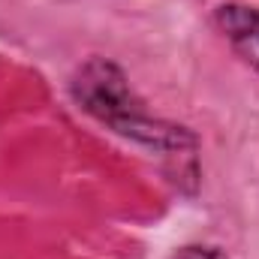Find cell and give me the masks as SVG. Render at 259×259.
<instances>
[{"label": "cell", "mask_w": 259, "mask_h": 259, "mask_svg": "<svg viewBox=\"0 0 259 259\" xmlns=\"http://www.w3.org/2000/svg\"><path fill=\"white\" fill-rule=\"evenodd\" d=\"M217 30L229 39L235 55L259 72V9L247 3H223L214 9Z\"/></svg>", "instance_id": "7a4b0ae2"}, {"label": "cell", "mask_w": 259, "mask_h": 259, "mask_svg": "<svg viewBox=\"0 0 259 259\" xmlns=\"http://www.w3.org/2000/svg\"><path fill=\"white\" fill-rule=\"evenodd\" d=\"M69 94L81 112L145 148L166 154H184L196 148V136L187 127L145 112V103L136 97L127 72L109 58H88L72 72Z\"/></svg>", "instance_id": "6da1fadb"}, {"label": "cell", "mask_w": 259, "mask_h": 259, "mask_svg": "<svg viewBox=\"0 0 259 259\" xmlns=\"http://www.w3.org/2000/svg\"><path fill=\"white\" fill-rule=\"evenodd\" d=\"M172 259H226V253L220 247H214V244H187Z\"/></svg>", "instance_id": "3957f363"}]
</instances>
